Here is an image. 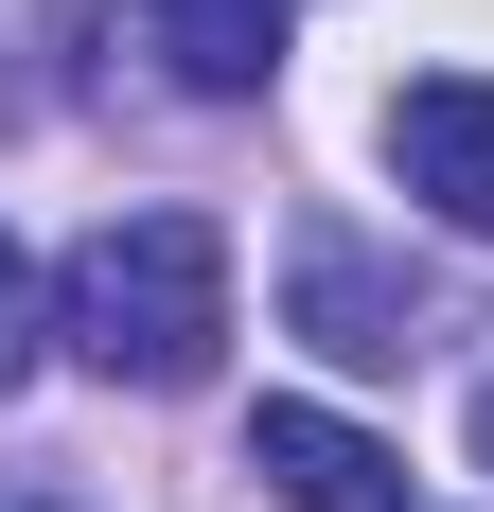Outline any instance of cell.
<instances>
[{
	"mask_svg": "<svg viewBox=\"0 0 494 512\" xmlns=\"http://www.w3.org/2000/svg\"><path fill=\"white\" fill-rule=\"evenodd\" d=\"M53 336L106 389H212V354H230V230L212 212H106L71 248V283H53Z\"/></svg>",
	"mask_w": 494,
	"mask_h": 512,
	"instance_id": "obj_1",
	"label": "cell"
},
{
	"mask_svg": "<svg viewBox=\"0 0 494 512\" xmlns=\"http://www.w3.org/2000/svg\"><path fill=\"white\" fill-rule=\"evenodd\" d=\"M389 177L442 212V230L494 248V71H424V89H389Z\"/></svg>",
	"mask_w": 494,
	"mask_h": 512,
	"instance_id": "obj_2",
	"label": "cell"
},
{
	"mask_svg": "<svg viewBox=\"0 0 494 512\" xmlns=\"http://www.w3.org/2000/svg\"><path fill=\"white\" fill-rule=\"evenodd\" d=\"M247 477L283 512H406V460L371 424H336V407H247Z\"/></svg>",
	"mask_w": 494,
	"mask_h": 512,
	"instance_id": "obj_3",
	"label": "cell"
},
{
	"mask_svg": "<svg viewBox=\"0 0 494 512\" xmlns=\"http://www.w3.org/2000/svg\"><path fill=\"white\" fill-rule=\"evenodd\" d=\"M477 460H494V389H477Z\"/></svg>",
	"mask_w": 494,
	"mask_h": 512,
	"instance_id": "obj_7",
	"label": "cell"
},
{
	"mask_svg": "<svg viewBox=\"0 0 494 512\" xmlns=\"http://www.w3.org/2000/svg\"><path fill=\"white\" fill-rule=\"evenodd\" d=\"M300 318H318V354H353V371H406V354H424V318H406L353 248H300Z\"/></svg>",
	"mask_w": 494,
	"mask_h": 512,
	"instance_id": "obj_5",
	"label": "cell"
},
{
	"mask_svg": "<svg viewBox=\"0 0 494 512\" xmlns=\"http://www.w3.org/2000/svg\"><path fill=\"white\" fill-rule=\"evenodd\" d=\"M124 18H142V53L159 71H177V89H265V71H283V18L300 0H124Z\"/></svg>",
	"mask_w": 494,
	"mask_h": 512,
	"instance_id": "obj_4",
	"label": "cell"
},
{
	"mask_svg": "<svg viewBox=\"0 0 494 512\" xmlns=\"http://www.w3.org/2000/svg\"><path fill=\"white\" fill-rule=\"evenodd\" d=\"M36 336H53V318H36V265H18V230H0V389L36 371Z\"/></svg>",
	"mask_w": 494,
	"mask_h": 512,
	"instance_id": "obj_6",
	"label": "cell"
},
{
	"mask_svg": "<svg viewBox=\"0 0 494 512\" xmlns=\"http://www.w3.org/2000/svg\"><path fill=\"white\" fill-rule=\"evenodd\" d=\"M0 512H36V495H0Z\"/></svg>",
	"mask_w": 494,
	"mask_h": 512,
	"instance_id": "obj_8",
	"label": "cell"
}]
</instances>
